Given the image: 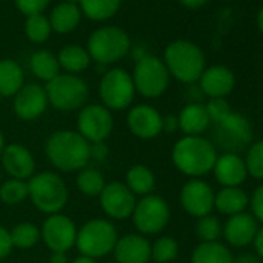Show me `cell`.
Returning a JSON list of instances; mask_svg holds the SVG:
<instances>
[{
    "mask_svg": "<svg viewBox=\"0 0 263 263\" xmlns=\"http://www.w3.org/2000/svg\"><path fill=\"white\" fill-rule=\"evenodd\" d=\"M91 144L74 130H58L45 143L48 161L62 172H76L87 167Z\"/></svg>",
    "mask_w": 263,
    "mask_h": 263,
    "instance_id": "6da1fadb",
    "label": "cell"
},
{
    "mask_svg": "<svg viewBox=\"0 0 263 263\" xmlns=\"http://www.w3.org/2000/svg\"><path fill=\"white\" fill-rule=\"evenodd\" d=\"M217 157L214 144L203 137H184L178 140L172 149L175 167L191 178H200L211 172Z\"/></svg>",
    "mask_w": 263,
    "mask_h": 263,
    "instance_id": "7a4b0ae2",
    "label": "cell"
},
{
    "mask_svg": "<svg viewBox=\"0 0 263 263\" xmlns=\"http://www.w3.org/2000/svg\"><path fill=\"white\" fill-rule=\"evenodd\" d=\"M163 62L169 74L184 84L198 81L206 64L203 51L189 41H175L169 44Z\"/></svg>",
    "mask_w": 263,
    "mask_h": 263,
    "instance_id": "3957f363",
    "label": "cell"
},
{
    "mask_svg": "<svg viewBox=\"0 0 263 263\" xmlns=\"http://www.w3.org/2000/svg\"><path fill=\"white\" fill-rule=\"evenodd\" d=\"M28 198L44 214H59L68 201V189L61 175L39 172L28 180Z\"/></svg>",
    "mask_w": 263,
    "mask_h": 263,
    "instance_id": "277c9868",
    "label": "cell"
},
{
    "mask_svg": "<svg viewBox=\"0 0 263 263\" xmlns=\"http://www.w3.org/2000/svg\"><path fill=\"white\" fill-rule=\"evenodd\" d=\"M118 241V231L115 224L104 218H93L85 221L76 234V248L81 255L90 258L105 257L113 252Z\"/></svg>",
    "mask_w": 263,
    "mask_h": 263,
    "instance_id": "5b68a950",
    "label": "cell"
},
{
    "mask_svg": "<svg viewBox=\"0 0 263 263\" xmlns=\"http://www.w3.org/2000/svg\"><path fill=\"white\" fill-rule=\"evenodd\" d=\"M254 137L252 125L248 118L240 113L231 111L224 119L212 124V140L215 149L223 154H237L246 149Z\"/></svg>",
    "mask_w": 263,
    "mask_h": 263,
    "instance_id": "8992f818",
    "label": "cell"
},
{
    "mask_svg": "<svg viewBox=\"0 0 263 263\" xmlns=\"http://www.w3.org/2000/svg\"><path fill=\"white\" fill-rule=\"evenodd\" d=\"M48 104L61 111H73L85 105L88 98V87L76 74H58L47 82L45 87Z\"/></svg>",
    "mask_w": 263,
    "mask_h": 263,
    "instance_id": "52a82bcc",
    "label": "cell"
},
{
    "mask_svg": "<svg viewBox=\"0 0 263 263\" xmlns=\"http://www.w3.org/2000/svg\"><path fill=\"white\" fill-rule=\"evenodd\" d=\"M87 51L98 64L108 65L121 61L130 51V39L118 27H102L90 36Z\"/></svg>",
    "mask_w": 263,
    "mask_h": 263,
    "instance_id": "ba28073f",
    "label": "cell"
},
{
    "mask_svg": "<svg viewBox=\"0 0 263 263\" xmlns=\"http://www.w3.org/2000/svg\"><path fill=\"white\" fill-rule=\"evenodd\" d=\"M169 76L171 74L161 59L146 54L137 61L132 79H134L135 90L141 96L154 99L166 91L169 85Z\"/></svg>",
    "mask_w": 263,
    "mask_h": 263,
    "instance_id": "9c48e42d",
    "label": "cell"
},
{
    "mask_svg": "<svg viewBox=\"0 0 263 263\" xmlns=\"http://www.w3.org/2000/svg\"><path fill=\"white\" fill-rule=\"evenodd\" d=\"M135 85L132 74L122 68H113L104 73L99 82V96L102 105L111 110L127 108L135 98Z\"/></svg>",
    "mask_w": 263,
    "mask_h": 263,
    "instance_id": "30bf717a",
    "label": "cell"
},
{
    "mask_svg": "<svg viewBox=\"0 0 263 263\" xmlns=\"http://www.w3.org/2000/svg\"><path fill=\"white\" fill-rule=\"evenodd\" d=\"M171 218V209L167 201L160 195H146L137 201L132 221L141 235H154L161 232Z\"/></svg>",
    "mask_w": 263,
    "mask_h": 263,
    "instance_id": "8fae6325",
    "label": "cell"
},
{
    "mask_svg": "<svg viewBox=\"0 0 263 263\" xmlns=\"http://www.w3.org/2000/svg\"><path fill=\"white\" fill-rule=\"evenodd\" d=\"M113 115L101 104L84 105L78 115V134L90 144L104 143L113 132Z\"/></svg>",
    "mask_w": 263,
    "mask_h": 263,
    "instance_id": "7c38bea8",
    "label": "cell"
},
{
    "mask_svg": "<svg viewBox=\"0 0 263 263\" xmlns=\"http://www.w3.org/2000/svg\"><path fill=\"white\" fill-rule=\"evenodd\" d=\"M76 224L64 214H53L44 221L41 238L51 252H67L76 245Z\"/></svg>",
    "mask_w": 263,
    "mask_h": 263,
    "instance_id": "4fadbf2b",
    "label": "cell"
},
{
    "mask_svg": "<svg viewBox=\"0 0 263 263\" xmlns=\"http://www.w3.org/2000/svg\"><path fill=\"white\" fill-rule=\"evenodd\" d=\"M137 201V195L121 181L107 183L99 194L102 211L113 220H125L132 217Z\"/></svg>",
    "mask_w": 263,
    "mask_h": 263,
    "instance_id": "5bb4252c",
    "label": "cell"
},
{
    "mask_svg": "<svg viewBox=\"0 0 263 263\" xmlns=\"http://www.w3.org/2000/svg\"><path fill=\"white\" fill-rule=\"evenodd\" d=\"M214 200H215V194L212 187L200 178L189 180L181 187L180 192V201L183 209L189 215L197 218L211 215L214 209Z\"/></svg>",
    "mask_w": 263,
    "mask_h": 263,
    "instance_id": "9a60e30c",
    "label": "cell"
},
{
    "mask_svg": "<svg viewBox=\"0 0 263 263\" xmlns=\"http://www.w3.org/2000/svg\"><path fill=\"white\" fill-rule=\"evenodd\" d=\"M127 125L137 138L154 140L163 132V116L155 107L138 104L128 110Z\"/></svg>",
    "mask_w": 263,
    "mask_h": 263,
    "instance_id": "2e32d148",
    "label": "cell"
},
{
    "mask_svg": "<svg viewBox=\"0 0 263 263\" xmlns=\"http://www.w3.org/2000/svg\"><path fill=\"white\" fill-rule=\"evenodd\" d=\"M48 107V98L45 87L39 84L24 85L14 96L13 108L17 118L24 121H34L41 118Z\"/></svg>",
    "mask_w": 263,
    "mask_h": 263,
    "instance_id": "e0dca14e",
    "label": "cell"
},
{
    "mask_svg": "<svg viewBox=\"0 0 263 263\" xmlns=\"http://www.w3.org/2000/svg\"><path fill=\"white\" fill-rule=\"evenodd\" d=\"M2 167L10 178L28 181L36 174V161L33 154L24 144L14 143L5 146L2 152Z\"/></svg>",
    "mask_w": 263,
    "mask_h": 263,
    "instance_id": "ac0fdd59",
    "label": "cell"
},
{
    "mask_svg": "<svg viewBox=\"0 0 263 263\" xmlns=\"http://www.w3.org/2000/svg\"><path fill=\"white\" fill-rule=\"evenodd\" d=\"M113 254L118 263H147L151 260L152 245L141 234H127L118 237Z\"/></svg>",
    "mask_w": 263,
    "mask_h": 263,
    "instance_id": "d6986e66",
    "label": "cell"
},
{
    "mask_svg": "<svg viewBox=\"0 0 263 263\" xmlns=\"http://www.w3.org/2000/svg\"><path fill=\"white\" fill-rule=\"evenodd\" d=\"M257 231H258L257 220L252 217V214L240 212V214L231 215L229 220L224 223L223 235L231 246L243 248L249 245L251 241H254Z\"/></svg>",
    "mask_w": 263,
    "mask_h": 263,
    "instance_id": "ffe728a7",
    "label": "cell"
},
{
    "mask_svg": "<svg viewBox=\"0 0 263 263\" xmlns=\"http://www.w3.org/2000/svg\"><path fill=\"white\" fill-rule=\"evenodd\" d=\"M215 180L223 187H238L248 177L245 160L237 154H223L214 164Z\"/></svg>",
    "mask_w": 263,
    "mask_h": 263,
    "instance_id": "44dd1931",
    "label": "cell"
},
{
    "mask_svg": "<svg viewBox=\"0 0 263 263\" xmlns=\"http://www.w3.org/2000/svg\"><path fill=\"white\" fill-rule=\"evenodd\" d=\"M198 81L201 93L209 98H224L232 91L235 85L234 73L223 65H214L206 68Z\"/></svg>",
    "mask_w": 263,
    "mask_h": 263,
    "instance_id": "7402d4cb",
    "label": "cell"
},
{
    "mask_svg": "<svg viewBox=\"0 0 263 263\" xmlns=\"http://www.w3.org/2000/svg\"><path fill=\"white\" fill-rule=\"evenodd\" d=\"M211 125L206 107L200 102H191L178 115V128L186 137H201Z\"/></svg>",
    "mask_w": 263,
    "mask_h": 263,
    "instance_id": "603a6c76",
    "label": "cell"
},
{
    "mask_svg": "<svg viewBox=\"0 0 263 263\" xmlns=\"http://www.w3.org/2000/svg\"><path fill=\"white\" fill-rule=\"evenodd\" d=\"M249 204V197L240 187H223L215 194L214 208L224 215H235L245 212V208Z\"/></svg>",
    "mask_w": 263,
    "mask_h": 263,
    "instance_id": "cb8c5ba5",
    "label": "cell"
},
{
    "mask_svg": "<svg viewBox=\"0 0 263 263\" xmlns=\"http://www.w3.org/2000/svg\"><path fill=\"white\" fill-rule=\"evenodd\" d=\"M24 81V70L17 62L11 59L0 61V96H16V93L25 85Z\"/></svg>",
    "mask_w": 263,
    "mask_h": 263,
    "instance_id": "d4e9b609",
    "label": "cell"
},
{
    "mask_svg": "<svg viewBox=\"0 0 263 263\" xmlns=\"http://www.w3.org/2000/svg\"><path fill=\"white\" fill-rule=\"evenodd\" d=\"M50 25L51 30H54L59 34H67L73 31L79 22H81V8L73 4H59L50 16Z\"/></svg>",
    "mask_w": 263,
    "mask_h": 263,
    "instance_id": "484cf974",
    "label": "cell"
},
{
    "mask_svg": "<svg viewBox=\"0 0 263 263\" xmlns=\"http://www.w3.org/2000/svg\"><path fill=\"white\" fill-rule=\"evenodd\" d=\"M125 186L135 195H151L155 189V174L144 164H135L125 174Z\"/></svg>",
    "mask_w": 263,
    "mask_h": 263,
    "instance_id": "4316f807",
    "label": "cell"
},
{
    "mask_svg": "<svg viewBox=\"0 0 263 263\" xmlns=\"http://www.w3.org/2000/svg\"><path fill=\"white\" fill-rule=\"evenodd\" d=\"M59 67L64 68L68 74H78L88 68L91 58L88 51L79 45H67L58 54Z\"/></svg>",
    "mask_w": 263,
    "mask_h": 263,
    "instance_id": "83f0119b",
    "label": "cell"
},
{
    "mask_svg": "<svg viewBox=\"0 0 263 263\" xmlns=\"http://www.w3.org/2000/svg\"><path fill=\"white\" fill-rule=\"evenodd\" d=\"M192 263H234V257L223 243L204 241L194 249Z\"/></svg>",
    "mask_w": 263,
    "mask_h": 263,
    "instance_id": "f1b7e54d",
    "label": "cell"
},
{
    "mask_svg": "<svg viewBox=\"0 0 263 263\" xmlns=\"http://www.w3.org/2000/svg\"><path fill=\"white\" fill-rule=\"evenodd\" d=\"M30 68L37 79L45 81V82H50L51 79H54L61 70L58 56H54L51 51H47V50H39L33 53L30 59Z\"/></svg>",
    "mask_w": 263,
    "mask_h": 263,
    "instance_id": "f546056e",
    "label": "cell"
},
{
    "mask_svg": "<svg viewBox=\"0 0 263 263\" xmlns=\"http://www.w3.org/2000/svg\"><path fill=\"white\" fill-rule=\"evenodd\" d=\"M82 13L91 21H107L113 17L119 7L121 0H79Z\"/></svg>",
    "mask_w": 263,
    "mask_h": 263,
    "instance_id": "4dcf8cb0",
    "label": "cell"
},
{
    "mask_svg": "<svg viewBox=\"0 0 263 263\" xmlns=\"http://www.w3.org/2000/svg\"><path fill=\"white\" fill-rule=\"evenodd\" d=\"M105 180L102 174L93 167H84L79 171L76 177V187L87 197H99L102 189L105 187Z\"/></svg>",
    "mask_w": 263,
    "mask_h": 263,
    "instance_id": "1f68e13d",
    "label": "cell"
},
{
    "mask_svg": "<svg viewBox=\"0 0 263 263\" xmlns=\"http://www.w3.org/2000/svg\"><path fill=\"white\" fill-rule=\"evenodd\" d=\"M11 243L13 248H19V249H30L33 246L37 245L39 238H41V229L30 221H24L16 224L11 231Z\"/></svg>",
    "mask_w": 263,
    "mask_h": 263,
    "instance_id": "d6a6232c",
    "label": "cell"
},
{
    "mask_svg": "<svg viewBox=\"0 0 263 263\" xmlns=\"http://www.w3.org/2000/svg\"><path fill=\"white\" fill-rule=\"evenodd\" d=\"M28 198V181L10 178L0 184V200L5 204L16 206Z\"/></svg>",
    "mask_w": 263,
    "mask_h": 263,
    "instance_id": "836d02e7",
    "label": "cell"
},
{
    "mask_svg": "<svg viewBox=\"0 0 263 263\" xmlns=\"http://www.w3.org/2000/svg\"><path fill=\"white\" fill-rule=\"evenodd\" d=\"M25 33L27 37L34 42V44H42L45 42L50 34H51V25L50 21L44 14H34L28 16L25 22Z\"/></svg>",
    "mask_w": 263,
    "mask_h": 263,
    "instance_id": "e575fe53",
    "label": "cell"
},
{
    "mask_svg": "<svg viewBox=\"0 0 263 263\" xmlns=\"http://www.w3.org/2000/svg\"><path fill=\"white\" fill-rule=\"evenodd\" d=\"M178 255V243L172 237H160L152 245V254L151 258H154L157 263H171Z\"/></svg>",
    "mask_w": 263,
    "mask_h": 263,
    "instance_id": "d590c367",
    "label": "cell"
},
{
    "mask_svg": "<svg viewBox=\"0 0 263 263\" xmlns=\"http://www.w3.org/2000/svg\"><path fill=\"white\" fill-rule=\"evenodd\" d=\"M221 231L223 229H221V224H220L218 218H215L212 215L200 217L197 224H195V234L201 240V243H204V241H218V237H220Z\"/></svg>",
    "mask_w": 263,
    "mask_h": 263,
    "instance_id": "8d00e7d4",
    "label": "cell"
},
{
    "mask_svg": "<svg viewBox=\"0 0 263 263\" xmlns=\"http://www.w3.org/2000/svg\"><path fill=\"white\" fill-rule=\"evenodd\" d=\"M245 164L248 175L257 180H263V141H257L249 146Z\"/></svg>",
    "mask_w": 263,
    "mask_h": 263,
    "instance_id": "74e56055",
    "label": "cell"
},
{
    "mask_svg": "<svg viewBox=\"0 0 263 263\" xmlns=\"http://www.w3.org/2000/svg\"><path fill=\"white\" fill-rule=\"evenodd\" d=\"M204 107H206L211 124H215V122L224 119L232 111L229 102L224 98H211Z\"/></svg>",
    "mask_w": 263,
    "mask_h": 263,
    "instance_id": "f35d334b",
    "label": "cell"
},
{
    "mask_svg": "<svg viewBox=\"0 0 263 263\" xmlns=\"http://www.w3.org/2000/svg\"><path fill=\"white\" fill-rule=\"evenodd\" d=\"M50 0H16V5L25 16L42 14V11L48 7Z\"/></svg>",
    "mask_w": 263,
    "mask_h": 263,
    "instance_id": "ab89813d",
    "label": "cell"
},
{
    "mask_svg": "<svg viewBox=\"0 0 263 263\" xmlns=\"http://www.w3.org/2000/svg\"><path fill=\"white\" fill-rule=\"evenodd\" d=\"M249 204H251L252 217L257 221H261L263 223V184H260L254 191L252 197L249 198Z\"/></svg>",
    "mask_w": 263,
    "mask_h": 263,
    "instance_id": "60d3db41",
    "label": "cell"
},
{
    "mask_svg": "<svg viewBox=\"0 0 263 263\" xmlns=\"http://www.w3.org/2000/svg\"><path fill=\"white\" fill-rule=\"evenodd\" d=\"M13 251L11 235L10 231L4 226H0V258H5Z\"/></svg>",
    "mask_w": 263,
    "mask_h": 263,
    "instance_id": "b9f144b4",
    "label": "cell"
},
{
    "mask_svg": "<svg viewBox=\"0 0 263 263\" xmlns=\"http://www.w3.org/2000/svg\"><path fill=\"white\" fill-rule=\"evenodd\" d=\"M177 128H178V116L167 115V116L163 118V130L164 132L172 134V132H175Z\"/></svg>",
    "mask_w": 263,
    "mask_h": 263,
    "instance_id": "7bdbcfd3",
    "label": "cell"
},
{
    "mask_svg": "<svg viewBox=\"0 0 263 263\" xmlns=\"http://www.w3.org/2000/svg\"><path fill=\"white\" fill-rule=\"evenodd\" d=\"M254 245H255V251L258 254L260 258H263V228H260L254 237Z\"/></svg>",
    "mask_w": 263,
    "mask_h": 263,
    "instance_id": "ee69618b",
    "label": "cell"
},
{
    "mask_svg": "<svg viewBox=\"0 0 263 263\" xmlns=\"http://www.w3.org/2000/svg\"><path fill=\"white\" fill-rule=\"evenodd\" d=\"M234 263H260V258L252 254H241L234 258Z\"/></svg>",
    "mask_w": 263,
    "mask_h": 263,
    "instance_id": "f6af8a7d",
    "label": "cell"
},
{
    "mask_svg": "<svg viewBox=\"0 0 263 263\" xmlns=\"http://www.w3.org/2000/svg\"><path fill=\"white\" fill-rule=\"evenodd\" d=\"M50 263H68L67 252H51L50 254Z\"/></svg>",
    "mask_w": 263,
    "mask_h": 263,
    "instance_id": "bcb514c9",
    "label": "cell"
},
{
    "mask_svg": "<svg viewBox=\"0 0 263 263\" xmlns=\"http://www.w3.org/2000/svg\"><path fill=\"white\" fill-rule=\"evenodd\" d=\"M180 2L186 7V8H191V10H194V8H200V7H203L208 0H180Z\"/></svg>",
    "mask_w": 263,
    "mask_h": 263,
    "instance_id": "7dc6e473",
    "label": "cell"
},
{
    "mask_svg": "<svg viewBox=\"0 0 263 263\" xmlns=\"http://www.w3.org/2000/svg\"><path fill=\"white\" fill-rule=\"evenodd\" d=\"M70 263H98V261L95 258H90V257H85V255H79V257H76Z\"/></svg>",
    "mask_w": 263,
    "mask_h": 263,
    "instance_id": "c3c4849f",
    "label": "cell"
},
{
    "mask_svg": "<svg viewBox=\"0 0 263 263\" xmlns=\"http://www.w3.org/2000/svg\"><path fill=\"white\" fill-rule=\"evenodd\" d=\"M257 24H258V28H260V31L263 33V7H261V10H260V13H258Z\"/></svg>",
    "mask_w": 263,
    "mask_h": 263,
    "instance_id": "681fc988",
    "label": "cell"
},
{
    "mask_svg": "<svg viewBox=\"0 0 263 263\" xmlns=\"http://www.w3.org/2000/svg\"><path fill=\"white\" fill-rule=\"evenodd\" d=\"M5 137H4V134H2V130H0V157H2V152H4V149H5Z\"/></svg>",
    "mask_w": 263,
    "mask_h": 263,
    "instance_id": "f907efd6",
    "label": "cell"
},
{
    "mask_svg": "<svg viewBox=\"0 0 263 263\" xmlns=\"http://www.w3.org/2000/svg\"><path fill=\"white\" fill-rule=\"evenodd\" d=\"M67 4H73V5H78L79 0H67Z\"/></svg>",
    "mask_w": 263,
    "mask_h": 263,
    "instance_id": "816d5d0a",
    "label": "cell"
},
{
    "mask_svg": "<svg viewBox=\"0 0 263 263\" xmlns=\"http://www.w3.org/2000/svg\"><path fill=\"white\" fill-rule=\"evenodd\" d=\"M108 263H118V261H108Z\"/></svg>",
    "mask_w": 263,
    "mask_h": 263,
    "instance_id": "f5cc1de1",
    "label": "cell"
},
{
    "mask_svg": "<svg viewBox=\"0 0 263 263\" xmlns=\"http://www.w3.org/2000/svg\"><path fill=\"white\" fill-rule=\"evenodd\" d=\"M0 180H2V174H0Z\"/></svg>",
    "mask_w": 263,
    "mask_h": 263,
    "instance_id": "db71d44e",
    "label": "cell"
}]
</instances>
